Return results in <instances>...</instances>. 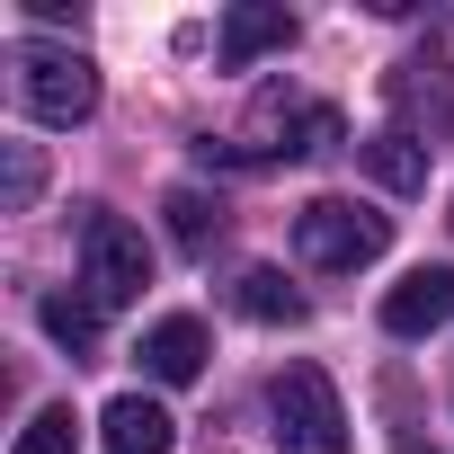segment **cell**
Instances as JSON below:
<instances>
[{"label": "cell", "instance_id": "9c48e42d", "mask_svg": "<svg viewBox=\"0 0 454 454\" xmlns=\"http://www.w3.org/2000/svg\"><path fill=\"white\" fill-rule=\"evenodd\" d=\"M286 45H294L286 10H232V19H223V72H250L259 54H286Z\"/></svg>", "mask_w": 454, "mask_h": 454}, {"label": "cell", "instance_id": "7a4b0ae2", "mask_svg": "<svg viewBox=\"0 0 454 454\" xmlns=\"http://www.w3.org/2000/svg\"><path fill=\"white\" fill-rule=\"evenodd\" d=\"M10 81H19V107L36 116V125H81V116H98V63L81 54V45H19L10 54Z\"/></svg>", "mask_w": 454, "mask_h": 454}, {"label": "cell", "instance_id": "52a82bcc", "mask_svg": "<svg viewBox=\"0 0 454 454\" xmlns=\"http://www.w3.org/2000/svg\"><path fill=\"white\" fill-rule=\"evenodd\" d=\"M143 374H152V383H196V374H205V321H196V312L152 321V330H143Z\"/></svg>", "mask_w": 454, "mask_h": 454}, {"label": "cell", "instance_id": "8fae6325", "mask_svg": "<svg viewBox=\"0 0 454 454\" xmlns=\"http://www.w3.org/2000/svg\"><path fill=\"white\" fill-rule=\"evenodd\" d=\"M232 303H241L250 321H268V330H294V321L312 312V303H303V294H294V286H286L277 268H250V277L232 286Z\"/></svg>", "mask_w": 454, "mask_h": 454}, {"label": "cell", "instance_id": "ba28073f", "mask_svg": "<svg viewBox=\"0 0 454 454\" xmlns=\"http://www.w3.org/2000/svg\"><path fill=\"white\" fill-rule=\"evenodd\" d=\"M98 436H107V454H169V445H178L169 410H160V401H143V392H116V401H107V419H98Z\"/></svg>", "mask_w": 454, "mask_h": 454}, {"label": "cell", "instance_id": "6da1fadb", "mask_svg": "<svg viewBox=\"0 0 454 454\" xmlns=\"http://www.w3.org/2000/svg\"><path fill=\"white\" fill-rule=\"evenodd\" d=\"M330 143H339V107L268 90V98H259V116H250L241 134L205 143V160H303V152H330Z\"/></svg>", "mask_w": 454, "mask_h": 454}, {"label": "cell", "instance_id": "9a60e30c", "mask_svg": "<svg viewBox=\"0 0 454 454\" xmlns=\"http://www.w3.org/2000/svg\"><path fill=\"white\" fill-rule=\"evenodd\" d=\"M0 152H10V214H19V205H36L45 169H36V143H0Z\"/></svg>", "mask_w": 454, "mask_h": 454}, {"label": "cell", "instance_id": "277c9868", "mask_svg": "<svg viewBox=\"0 0 454 454\" xmlns=\"http://www.w3.org/2000/svg\"><path fill=\"white\" fill-rule=\"evenodd\" d=\"M294 250H303V268H365V259H383L392 250V214H374V205H356V196H312L303 214H294Z\"/></svg>", "mask_w": 454, "mask_h": 454}, {"label": "cell", "instance_id": "4fadbf2b", "mask_svg": "<svg viewBox=\"0 0 454 454\" xmlns=\"http://www.w3.org/2000/svg\"><path fill=\"white\" fill-rule=\"evenodd\" d=\"M160 214H169V241H178V250H205V241L223 232V205H214L205 187H169Z\"/></svg>", "mask_w": 454, "mask_h": 454}, {"label": "cell", "instance_id": "8992f818", "mask_svg": "<svg viewBox=\"0 0 454 454\" xmlns=\"http://www.w3.org/2000/svg\"><path fill=\"white\" fill-rule=\"evenodd\" d=\"M445 321H454V268H419V277H401L383 294V330L392 339H427Z\"/></svg>", "mask_w": 454, "mask_h": 454}, {"label": "cell", "instance_id": "5b68a950", "mask_svg": "<svg viewBox=\"0 0 454 454\" xmlns=\"http://www.w3.org/2000/svg\"><path fill=\"white\" fill-rule=\"evenodd\" d=\"M81 286H90L98 312H116V303H134V294L152 286V250H143V232H134V223H116L107 205L81 214Z\"/></svg>", "mask_w": 454, "mask_h": 454}, {"label": "cell", "instance_id": "3957f363", "mask_svg": "<svg viewBox=\"0 0 454 454\" xmlns=\"http://www.w3.org/2000/svg\"><path fill=\"white\" fill-rule=\"evenodd\" d=\"M268 436L277 454H348V410H339V383L321 365H286L268 383Z\"/></svg>", "mask_w": 454, "mask_h": 454}, {"label": "cell", "instance_id": "7c38bea8", "mask_svg": "<svg viewBox=\"0 0 454 454\" xmlns=\"http://www.w3.org/2000/svg\"><path fill=\"white\" fill-rule=\"evenodd\" d=\"M36 321H45V339H54V348H72V365H81V356H98V303H90V294H45V303H36Z\"/></svg>", "mask_w": 454, "mask_h": 454}, {"label": "cell", "instance_id": "30bf717a", "mask_svg": "<svg viewBox=\"0 0 454 454\" xmlns=\"http://www.w3.org/2000/svg\"><path fill=\"white\" fill-rule=\"evenodd\" d=\"M365 169H374L392 196H419V187H427V152H419V134H401V125H383V134L365 143Z\"/></svg>", "mask_w": 454, "mask_h": 454}, {"label": "cell", "instance_id": "5bb4252c", "mask_svg": "<svg viewBox=\"0 0 454 454\" xmlns=\"http://www.w3.org/2000/svg\"><path fill=\"white\" fill-rule=\"evenodd\" d=\"M10 454H81V419H72V401H45V410L19 427Z\"/></svg>", "mask_w": 454, "mask_h": 454}]
</instances>
